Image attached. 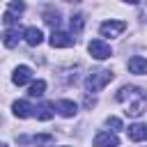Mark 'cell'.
Wrapping results in <instances>:
<instances>
[{"mask_svg":"<svg viewBox=\"0 0 147 147\" xmlns=\"http://www.w3.org/2000/svg\"><path fill=\"white\" fill-rule=\"evenodd\" d=\"M126 67H129V71H131V74H140V76H147V60H145V57H140V55L131 57Z\"/></svg>","mask_w":147,"mask_h":147,"instance_id":"30bf717a","label":"cell"},{"mask_svg":"<svg viewBox=\"0 0 147 147\" xmlns=\"http://www.w3.org/2000/svg\"><path fill=\"white\" fill-rule=\"evenodd\" d=\"M48 41H51L53 48H69V46H74V37L67 34V32H60V30H53Z\"/></svg>","mask_w":147,"mask_h":147,"instance_id":"8992f818","label":"cell"},{"mask_svg":"<svg viewBox=\"0 0 147 147\" xmlns=\"http://www.w3.org/2000/svg\"><path fill=\"white\" fill-rule=\"evenodd\" d=\"M23 37H25V41H28L30 46H39V44L44 41V34H41L39 28H28V30L23 32Z\"/></svg>","mask_w":147,"mask_h":147,"instance_id":"4fadbf2b","label":"cell"},{"mask_svg":"<svg viewBox=\"0 0 147 147\" xmlns=\"http://www.w3.org/2000/svg\"><path fill=\"white\" fill-rule=\"evenodd\" d=\"M18 39H21V34H18V30H5V34H2V44L7 46V48H14V46H18Z\"/></svg>","mask_w":147,"mask_h":147,"instance_id":"5bb4252c","label":"cell"},{"mask_svg":"<svg viewBox=\"0 0 147 147\" xmlns=\"http://www.w3.org/2000/svg\"><path fill=\"white\" fill-rule=\"evenodd\" d=\"M67 2H80V0H67Z\"/></svg>","mask_w":147,"mask_h":147,"instance_id":"cb8c5ba5","label":"cell"},{"mask_svg":"<svg viewBox=\"0 0 147 147\" xmlns=\"http://www.w3.org/2000/svg\"><path fill=\"white\" fill-rule=\"evenodd\" d=\"M2 21H5L7 25H14V23L18 21V16H16V14H11V11H5V16H2Z\"/></svg>","mask_w":147,"mask_h":147,"instance_id":"44dd1931","label":"cell"},{"mask_svg":"<svg viewBox=\"0 0 147 147\" xmlns=\"http://www.w3.org/2000/svg\"><path fill=\"white\" fill-rule=\"evenodd\" d=\"M87 51H90V55H92L94 60H108V57L113 55V48H110L106 41H101V39H92V41L87 44Z\"/></svg>","mask_w":147,"mask_h":147,"instance_id":"3957f363","label":"cell"},{"mask_svg":"<svg viewBox=\"0 0 147 147\" xmlns=\"http://www.w3.org/2000/svg\"><path fill=\"white\" fill-rule=\"evenodd\" d=\"M115 99L119 103H124V113L129 117H140L147 108V92L142 87H136V85H124L119 87V92L115 94Z\"/></svg>","mask_w":147,"mask_h":147,"instance_id":"6da1fadb","label":"cell"},{"mask_svg":"<svg viewBox=\"0 0 147 147\" xmlns=\"http://www.w3.org/2000/svg\"><path fill=\"white\" fill-rule=\"evenodd\" d=\"M57 113L62 115V117H74L76 115V110H78V106L74 103V101H69V99H62V101H57Z\"/></svg>","mask_w":147,"mask_h":147,"instance_id":"7c38bea8","label":"cell"},{"mask_svg":"<svg viewBox=\"0 0 147 147\" xmlns=\"http://www.w3.org/2000/svg\"><path fill=\"white\" fill-rule=\"evenodd\" d=\"M124 30H126V23L124 21H106V23L99 25L101 37H119Z\"/></svg>","mask_w":147,"mask_h":147,"instance_id":"277c9868","label":"cell"},{"mask_svg":"<svg viewBox=\"0 0 147 147\" xmlns=\"http://www.w3.org/2000/svg\"><path fill=\"white\" fill-rule=\"evenodd\" d=\"M83 25H85V18H83V14H76V16H71V32H80L83 30Z\"/></svg>","mask_w":147,"mask_h":147,"instance_id":"ac0fdd59","label":"cell"},{"mask_svg":"<svg viewBox=\"0 0 147 147\" xmlns=\"http://www.w3.org/2000/svg\"><path fill=\"white\" fill-rule=\"evenodd\" d=\"M30 80H32V69H30V67L21 64V67L14 69V74H11V83H14V85H25V83H30Z\"/></svg>","mask_w":147,"mask_h":147,"instance_id":"52a82bcc","label":"cell"},{"mask_svg":"<svg viewBox=\"0 0 147 147\" xmlns=\"http://www.w3.org/2000/svg\"><path fill=\"white\" fill-rule=\"evenodd\" d=\"M53 108H55V106H53V103H48V101H46V103H41V106L37 108V113H34V115H37V119H41V122L51 119V117H53V113H55Z\"/></svg>","mask_w":147,"mask_h":147,"instance_id":"9a60e30c","label":"cell"},{"mask_svg":"<svg viewBox=\"0 0 147 147\" xmlns=\"http://www.w3.org/2000/svg\"><path fill=\"white\" fill-rule=\"evenodd\" d=\"M92 145L94 147H119V138L115 133H110V131H99L94 136V142Z\"/></svg>","mask_w":147,"mask_h":147,"instance_id":"5b68a950","label":"cell"},{"mask_svg":"<svg viewBox=\"0 0 147 147\" xmlns=\"http://www.w3.org/2000/svg\"><path fill=\"white\" fill-rule=\"evenodd\" d=\"M23 9H25V2H21V0H11L9 2V11L11 14H21Z\"/></svg>","mask_w":147,"mask_h":147,"instance_id":"d6986e66","label":"cell"},{"mask_svg":"<svg viewBox=\"0 0 147 147\" xmlns=\"http://www.w3.org/2000/svg\"><path fill=\"white\" fill-rule=\"evenodd\" d=\"M129 140H133V142H142V140H147V124H131L129 126Z\"/></svg>","mask_w":147,"mask_h":147,"instance_id":"9c48e42d","label":"cell"},{"mask_svg":"<svg viewBox=\"0 0 147 147\" xmlns=\"http://www.w3.org/2000/svg\"><path fill=\"white\" fill-rule=\"evenodd\" d=\"M106 124H108V126H113V131H119V129H122V119H117V117H108V119H106Z\"/></svg>","mask_w":147,"mask_h":147,"instance_id":"ffe728a7","label":"cell"},{"mask_svg":"<svg viewBox=\"0 0 147 147\" xmlns=\"http://www.w3.org/2000/svg\"><path fill=\"white\" fill-rule=\"evenodd\" d=\"M122 2H129V5H138L140 0H122Z\"/></svg>","mask_w":147,"mask_h":147,"instance_id":"603a6c76","label":"cell"},{"mask_svg":"<svg viewBox=\"0 0 147 147\" xmlns=\"http://www.w3.org/2000/svg\"><path fill=\"white\" fill-rule=\"evenodd\" d=\"M44 90H46V80H34L30 85V96H41Z\"/></svg>","mask_w":147,"mask_h":147,"instance_id":"e0dca14e","label":"cell"},{"mask_svg":"<svg viewBox=\"0 0 147 147\" xmlns=\"http://www.w3.org/2000/svg\"><path fill=\"white\" fill-rule=\"evenodd\" d=\"M11 110H14V115L16 117H21V119H25V117H32L34 115V108L28 103V101H14V106H11Z\"/></svg>","mask_w":147,"mask_h":147,"instance_id":"ba28073f","label":"cell"},{"mask_svg":"<svg viewBox=\"0 0 147 147\" xmlns=\"http://www.w3.org/2000/svg\"><path fill=\"white\" fill-rule=\"evenodd\" d=\"M44 21H46L51 28H57V23H60V14H57V9H46V11H44Z\"/></svg>","mask_w":147,"mask_h":147,"instance_id":"2e32d148","label":"cell"},{"mask_svg":"<svg viewBox=\"0 0 147 147\" xmlns=\"http://www.w3.org/2000/svg\"><path fill=\"white\" fill-rule=\"evenodd\" d=\"M94 103H96V99H94V96H85V106H87V108H92Z\"/></svg>","mask_w":147,"mask_h":147,"instance_id":"7402d4cb","label":"cell"},{"mask_svg":"<svg viewBox=\"0 0 147 147\" xmlns=\"http://www.w3.org/2000/svg\"><path fill=\"white\" fill-rule=\"evenodd\" d=\"M115 78V74L110 69H99V71H92L87 78H85V90L87 92H101L110 80Z\"/></svg>","mask_w":147,"mask_h":147,"instance_id":"7a4b0ae2","label":"cell"},{"mask_svg":"<svg viewBox=\"0 0 147 147\" xmlns=\"http://www.w3.org/2000/svg\"><path fill=\"white\" fill-rule=\"evenodd\" d=\"M0 147H7V145H5V142H0Z\"/></svg>","mask_w":147,"mask_h":147,"instance_id":"d4e9b609","label":"cell"},{"mask_svg":"<svg viewBox=\"0 0 147 147\" xmlns=\"http://www.w3.org/2000/svg\"><path fill=\"white\" fill-rule=\"evenodd\" d=\"M55 140V136H51V133H41V136H32V138H28V136H18V142L23 145V142H32V145H51Z\"/></svg>","mask_w":147,"mask_h":147,"instance_id":"8fae6325","label":"cell"}]
</instances>
